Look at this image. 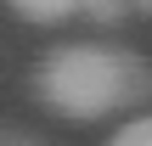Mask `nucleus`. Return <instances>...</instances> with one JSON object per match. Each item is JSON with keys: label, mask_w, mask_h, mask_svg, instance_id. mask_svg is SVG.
Returning <instances> with one entry per match:
<instances>
[{"label": "nucleus", "mask_w": 152, "mask_h": 146, "mask_svg": "<svg viewBox=\"0 0 152 146\" xmlns=\"http://www.w3.org/2000/svg\"><path fill=\"white\" fill-rule=\"evenodd\" d=\"M39 101L62 118H107L152 96V62L113 45H56L39 62Z\"/></svg>", "instance_id": "nucleus-1"}, {"label": "nucleus", "mask_w": 152, "mask_h": 146, "mask_svg": "<svg viewBox=\"0 0 152 146\" xmlns=\"http://www.w3.org/2000/svg\"><path fill=\"white\" fill-rule=\"evenodd\" d=\"M11 11L28 17V23H62V17L79 11V0H11Z\"/></svg>", "instance_id": "nucleus-2"}, {"label": "nucleus", "mask_w": 152, "mask_h": 146, "mask_svg": "<svg viewBox=\"0 0 152 146\" xmlns=\"http://www.w3.org/2000/svg\"><path fill=\"white\" fill-rule=\"evenodd\" d=\"M79 11L113 28V23H124V11H130V0H79Z\"/></svg>", "instance_id": "nucleus-3"}, {"label": "nucleus", "mask_w": 152, "mask_h": 146, "mask_svg": "<svg viewBox=\"0 0 152 146\" xmlns=\"http://www.w3.org/2000/svg\"><path fill=\"white\" fill-rule=\"evenodd\" d=\"M107 146H152V118H135V124H124V129H118Z\"/></svg>", "instance_id": "nucleus-4"}, {"label": "nucleus", "mask_w": 152, "mask_h": 146, "mask_svg": "<svg viewBox=\"0 0 152 146\" xmlns=\"http://www.w3.org/2000/svg\"><path fill=\"white\" fill-rule=\"evenodd\" d=\"M130 6H141V11H152V0H130Z\"/></svg>", "instance_id": "nucleus-5"}, {"label": "nucleus", "mask_w": 152, "mask_h": 146, "mask_svg": "<svg viewBox=\"0 0 152 146\" xmlns=\"http://www.w3.org/2000/svg\"><path fill=\"white\" fill-rule=\"evenodd\" d=\"M6 146H34V141H6Z\"/></svg>", "instance_id": "nucleus-6"}]
</instances>
